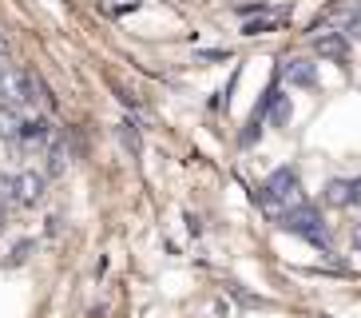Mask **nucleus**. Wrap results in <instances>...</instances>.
<instances>
[{"label": "nucleus", "mask_w": 361, "mask_h": 318, "mask_svg": "<svg viewBox=\"0 0 361 318\" xmlns=\"http://www.w3.org/2000/svg\"><path fill=\"white\" fill-rule=\"evenodd\" d=\"M361 199V179L357 183H350V179H334L326 187V203L329 207H350V203H357Z\"/></svg>", "instance_id": "4"}, {"label": "nucleus", "mask_w": 361, "mask_h": 318, "mask_svg": "<svg viewBox=\"0 0 361 318\" xmlns=\"http://www.w3.org/2000/svg\"><path fill=\"white\" fill-rule=\"evenodd\" d=\"M119 139H123V148L135 155L139 151V131H135V124H119Z\"/></svg>", "instance_id": "9"}, {"label": "nucleus", "mask_w": 361, "mask_h": 318, "mask_svg": "<svg viewBox=\"0 0 361 318\" xmlns=\"http://www.w3.org/2000/svg\"><path fill=\"white\" fill-rule=\"evenodd\" d=\"M282 76H286L294 88H310V84H314V64H306V60H286V64H282Z\"/></svg>", "instance_id": "7"}, {"label": "nucleus", "mask_w": 361, "mask_h": 318, "mask_svg": "<svg viewBox=\"0 0 361 318\" xmlns=\"http://www.w3.org/2000/svg\"><path fill=\"white\" fill-rule=\"evenodd\" d=\"M4 219H8V203L0 199V227H4Z\"/></svg>", "instance_id": "11"}, {"label": "nucleus", "mask_w": 361, "mask_h": 318, "mask_svg": "<svg viewBox=\"0 0 361 318\" xmlns=\"http://www.w3.org/2000/svg\"><path fill=\"white\" fill-rule=\"evenodd\" d=\"M32 104V84H28V72L20 68H0V107H16Z\"/></svg>", "instance_id": "3"}, {"label": "nucleus", "mask_w": 361, "mask_h": 318, "mask_svg": "<svg viewBox=\"0 0 361 318\" xmlns=\"http://www.w3.org/2000/svg\"><path fill=\"white\" fill-rule=\"evenodd\" d=\"M270 28H278V16H262V20H246V36H258V32H270Z\"/></svg>", "instance_id": "10"}, {"label": "nucleus", "mask_w": 361, "mask_h": 318, "mask_svg": "<svg viewBox=\"0 0 361 318\" xmlns=\"http://www.w3.org/2000/svg\"><path fill=\"white\" fill-rule=\"evenodd\" d=\"M353 247H357V251H361V223H357V227H353Z\"/></svg>", "instance_id": "12"}, {"label": "nucleus", "mask_w": 361, "mask_h": 318, "mask_svg": "<svg viewBox=\"0 0 361 318\" xmlns=\"http://www.w3.org/2000/svg\"><path fill=\"white\" fill-rule=\"evenodd\" d=\"M314 52L326 56V60H341L345 56V36L341 32H322L318 40H314Z\"/></svg>", "instance_id": "6"}, {"label": "nucleus", "mask_w": 361, "mask_h": 318, "mask_svg": "<svg viewBox=\"0 0 361 318\" xmlns=\"http://www.w3.org/2000/svg\"><path fill=\"white\" fill-rule=\"evenodd\" d=\"M20 139L28 148H44V143H52V124H48V119H24Z\"/></svg>", "instance_id": "5"}, {"label": "nucleus", "mask_w": 361, "mask_h": 318, "mask_svg": "<svg viewBox=\"0 0 361 318\" xmlns=\"http://www.w3.org/2000/svg\"><path fill=\"white\" fill-rule=\"evenodd\" d=\"M282 227H286V231H294V235H302V239H310L314 247H322V251L329 254V231H326V223H322L318 207L302 203V207L282 211Z\"/></svg>", "instance_id": "1"}, {"label": "nucleus", "mask_w": 361, "mask_h": 318, "mask_svg": "<svg viewBox=\"0 0 361 318\" xmlns=\"http://www.w3.org/2000/svg\"><path fill=\"white\" fill-rule=\"evenodd\" d=\"M44 175L36 171H20V175H0V199L4 203H20V207H32L44 199Z\"/></svg>", "instance_id": "2"}, {"label": "nucleus", "mask_w": 361, "mask_h": 318, "mask_svg": "<svg viewBox=\"0 0 361 318\" xmlns=\"http://www.w3.org/2000/svg\"><path fill=\"white\" fill-rule=\"evenodd\" d=\"M24 116L16 107H0V139H20Z\"/></svg>", "instance_id": "8"}]
</instances>
